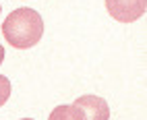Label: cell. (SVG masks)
<instances>
[{
    "mask_svg": "<svg viewBox=\"0 0 147 120\" xmlns=\"http://www.w3.org/2000/svg\"><path fill=\"white\" fill-rule=\"evenodd\" d=\"M2 35L17 50L33 48L44 35V19L33 8H17L4 19Z\"/></svg>",
    "mask_w": 147,
    "mask_h": 120,
    "instance_id": "cell-1",
    "label": "cell"
},
{
    "mask_svg": "<svg viewBox=\"0 0 147 120\" xmlns=\"http://www.w3.org/2000/svg\"><path fill=\"white\" fill-rule=\"evenodd\" d=\"M110 17L120 23H133L141 19L147 11V0H106Z\"/></svg>",
    "mask_w": 147,
    "mask_h": 120,
    "instance_id": "cell-2",
    "label": "cell"
},
{
    "mask_svg": "<svg viewBox=\"0 0 147 120\" xmlns=\"http://www.w3.org/2000/svg\"><path fill=\"white\" fill-rule=\"evenodd\" d=\"M75 106L83 112L85 120H108L110 118V106L106 99L97 95H81L75 99Z\"/></svg>",
    "mask_w": 147,
    "mask_h": 120,
    "instance_id": "cell-3",
    "label": "cell"
},
{
    "mask_svg": "<svg viewBox=\"0 0 147 120\" xmlns=\"http://www.w3.org/2000/svg\"><path fill=\"white\" fill-rule=\"evenodd\" d=\"M48 120H85V118H83V112L75 104H64V106L54 108Z\"/></svg>",
    "mask_w": 147,
    "mask_h": 120,
    "instance_id": "cell-4",
    "label": "cell"
},
{
    "mask_svg": "<svg viewBox=\"0 0 147 120\" xmlns=\"http://www.w3.org/2000/svg\"><path fill=\"white\" fill-rule=\"evenodd\" d=\"M11 81L4 77V75H0V106H4L8 102V97H11Z\"/></svg>",
    "mask_w": 147,
    "mask_h": 120,
    "instance_id": "cell-5",
    "label": "cell"
},
{
    "mask_svg": "<svg viewBox=\"0 0 147 120\" xmlns=\"http://www.w3.org/2000/svg\"><path fill=\"white\" fill-rule=\"evenodd\" d=\"M2 60H4V48L0 46V64H2Z\"/></svg>",
    "mask_w": 147,
    "mask_h": 120,
    "instance_id": "cell-6",
    "label": "cell"
},
{
    "mask_svg": "<svg viewBox=\"0 0 147 120\" xmlns=\"http://www.w3.org/2000/svg\"><path fill=\"white\" fill-rule=\"evenodd\" d=\"M21 120H33V118H21Z\"/></svg>",
    "mask_w": 147,
    "mask_h": 120,
    "instance_id": "cell-7",
    "label": "cell"
},
{
    "mask_svg": "<svg viewBox=\"0 0 147 120\" xmlns=\"http://www.w3.org/2000/svg\"><path fill=\"white\" fill-rule=\"evenodd\" d=\"M0 11H2V6H0Z\"/></svg>",
    "mask_w": 147,
    "mask_h": 120,
    "instance_id": "cell-8",
    "label": "cell"
}]
</instances>
